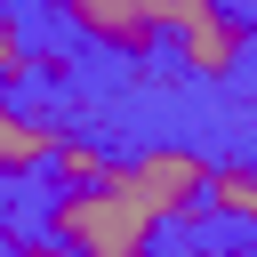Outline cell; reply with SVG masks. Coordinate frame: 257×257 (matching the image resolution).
Listing matches in <instances>:
<instances>
[{"instance_id": "obj_1", "label": "cell", "mask_w": 257, "mask_h": 257, "mask_svg": "<svg viewBox=\"0 0 257 257\" xmlns=\"http://www.w3.org/2000/svg\"><path fill=\"white\" fill-rule=\"evenodd\" d=\"M161 209L128 185V169L112 161L96 185H64L40 209V241H56L64 257H153L161 249Z\"/></svg>"}, {"instance_id": "obj_2", "label": "cell", "mask_w": 257, "mask_h": 257, "mask_svg": "<svg viewBox=\"0 0 257 257\" xmlns=\"http://www.w3.org/2000/svg\"><path fill=\"white\" fill-rule=\"evenodd\" d=\"M193 8L201 0H56V16L72 32H88L96 48H112V56H153Z\"/></svg>"}, {"instance_id": "obj_3", "label": "cell", "mask_w": 257, "mask_h": 257, "mask_svg": "<svg viewBox=\"0 0 257 257\" xmlns=\"http://www.w3.org/2000/svg\"><path fill=\"white\" fill-rule=\"evenodd\" d=\"M120 169H128V185H137V193L161 209V225H185V217L209 201V161H201V153L153 145V153H128Z\"/></svg>"}, {"instance_id": "obj_4", "label": "cell", "mask_w": 257, "mask_h": 257, "mask_svg": "<svg viewBox=\"0 0 257 257\" xmlns=\"http://www.w3.org/2000/svg\"><path fill=\"white\" fill-rule=\"evenodd\" d=\"M169 48H177L193 72H233V56L249 48V24H241V16H225L217 0H201V8L169 32Z\"/></svg>"}, {"instance_id": "obj_5", "label": "cell", "mask_w": 257, "mask_h": 257, "mask_svg": "<svg viewBox=\"0 0 257 257\" xmlns=\"http://www.w3.org/2000/svg\"><path fill=\"white\" fill-rule=\"evenodd\" d=\"M48 153H56V128H48V120H32V112H16V104L0 96V185L40 177V169H48Z\"/></svg>"}, {"instance_id": "obj_6", "label": "cell", "mask_w": 257, "mask_h": 257, "mask_svg": "<svg viewBox=\"0 0 257 257\" xmlns=\"http://www.w3.org/2000/svg\"><path fill=\"white\" fill-rule=\"evenodd\" d=\"M209 217H225V225H241V233H257V161H225V169H209V201H201Z\"/></svg>"}, {"instance_id": "obj_7", "label": "cell", "mask_w": 257, "mask_h": 257, "mask_svg": "<svg viewBox=\"0 0 257 257\" xmlns=\"http://www.w3.org/2000/svg\"><path fill=\"white\" fill-rule=\"evenodd\" d=\"M48 169H56V193H64V185H96V177L112 169V153H96V145H64V137H56Z\"/></svg>"}, {"instance_id": "obj_8", "label": "cell", "mask_w": 257, "mask_h": 257, "mask_svg": "<svg viewBox=\"0 0 257 257\" xmlns=\"http://www.w3.org/2000/svg\"><path fill=\"white\" fill-rule=\"evenodd\" d=\"M32 72H40V56L24 48V32H16V24H0V96H8V88H24Z\"/></svg>"}, {"instance_id": "obj_9", "label": "cell", "mask_w": 257, "mask_h": 257, "mask_svg": "<svg viewBox=\"0 0 257 257\" xmlns=\"http://www.w3.org/2000/svg\"><path fill=\"white\" fill-rule=\"evenodd\" d=\"M16 257H64L56 241H16Z\"/></svg>"}, {"instance_id": "obj_10", "label": "cell", "mask_w": 257, "mask_h": 257, "mask_svg": "<svg viewBox=\"0 0 257 257\" xmlns=\"http://www.w3.org/2000/svg\"><path fill=\"white\" fill-rule=\"evenodd\" d=\"M193 257H257V249H193Z\"/></svg>"}]
</instances>
